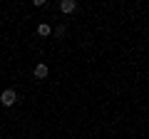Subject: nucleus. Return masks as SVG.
<instances>
[{"label": "nucleus", "mask_w": 149, "mask_h": 139, "mask_svg": "<svg viewBox=\"0 0 149 139\" xmlns=\"http://www.w3.org/2000/svg\"><path fill=\"white\" fill-rule=\"evenodd\" d=\"M15 102H17V92L13 90V87L3 90V95H0V104H3V107H13Z\"/></svg>", "instance_id": "1"}, {"label": "nucleus", "mask_w": 149, "mask_h": 139, "mask_svg": "<svg viewBox=\"0 0 149 139\" xmlns=\"http://www.w3.org/2000/svg\"><path fill=\"white\" fill-rule=\"evenodd\" d=\"M32 75H35L37 80H45V77L50 75V67H47L45 62H37V65H35V70H32Z\"/></svg>", "instance_id": "2"}, {"label": "nucleus", "mask_w": 149, "mask_h": 139, "mask_svg": "<svg viewBox=\"0 0 149 139\" xmlns=\"http://www.w3.org/2000/svg\"><path fill=\"white\" fill-rule=\"evenodd\" d=\"M60 10L62 13H74L77 10V3H74V0H62V3H60Z\"/></svg>", "instance_id": "3"}, {"label": "nucleus", "mask_w": 149, "mask_h": 139, "mask_svg": "<svg viewBox=\"0 0 149 139\" xmlns=\"http://www.w3.org/2000/svg\"><path fill=\"white\" fill-rule=\"evenodd\" d=\"M50 32H52V27H50L47 22H40V25H37V35H42V38H47Z\"/></svg>", "instance_id": "4"}, {"label": "nucleus", "mask_w": 149, "mask_h": 139, "mask_svg": "<svg viewBox=\"0 0 149 139\" xmlns=\"http://www.w3.org/2000/svg\"><path fill=\"white\" fill-rule=\"evenodd\" d=\"M52 32H55V38H57V40H62L65 35H67V27H65V25H57Z\"/></svg>", "instance_id": "5"}]
</instances>
